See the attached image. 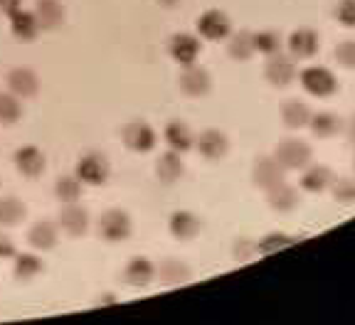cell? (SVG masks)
<instances>
[{
	"label": "cell",
	"instance_id": "obj_1",
	"mask_svg": "<svg viewBox=\"0 0 355 325\" xmlns=\"http://www.w3.org/2000/svg\"><path fill=\"white\" fill-rule=\"evenodd\" d=\"M274 160L284 170H304L311 163V148L304 141H296V138H286L274 148Z\"/></svg>",
	"mask_w": 355,
	"mask_h": 325
},
{
	"label": "cell",
	"instance_id": "obj_2",
	"mask_svg": "<svg viewBox=\"0 0 355 325\" xmlns=\"http://www.w3.org/2000/svg\"><path fill=\"white\" fill-rule=\"evenodd\" d=\"M301 87H304L311 96L326 99V96L336 94L338 82H336V77H333L331 69H326V67H318V64H311V67H306L304 72H301Z\"/></svg>",
	"mask_w": 355,
	"mask_h": 325
},
{
	"label": "cell",
	"instance_id": "obj_3",
	"mask_svg": "<svg viewBox=\"0 0 355 325\" xmlns=\"http://www.w3.org/2000/svg\"><path fill=\"white\" fill-rule=\"evenodd\" d=\"M96 231H99V237L106 239V242H123V239L131 237L133 231L131 217L123 210H106L99 217V222H96Z\"/></svg>",
	"mask_w": 355,
	"mask_h": 325
},
{
	"label": "cell",
	"instance_id": "obj_4",
	"mask_svg": "<svg viewBox=\"0 0 355 325\" xmlns=\"http://www.w3.org/2000/svg\"><path fill=\"white\" fill-rule=\"evenodd\" d=\"M109 160L101 153H84L74 166V175L82 180V185H104L109 180Z\"/></svg>",
	"mask_w": 355,
	"mask_h": 325
},
{
	"label": "cell",
	"instance_id": "obj_5",
	"mask_svg": "<svg viewBox=\"0 0 355 325\" xmlns=\"http://www.w3.org/2000/svg\"><path fill=\"white\" fill-rule=\"evenodd\" d=\"M121 138L126 148H131L133 153H150L155 148V143H158L153 126L146 121H128L121 131Z\"/></svg>",
	"mask_w": 355,
	"mask_h": 325
},
{
	"label": "cell",
	"instance_id": "obj_6",
	"mask_svg": "<svg viewBox=\"0 0 355 325\" xmlns=\"http://www.w3.org/2000/svg\"><path fill=\"white\" fill-rule=\"evenodd\" d=\"M195 25H198V33L202 35L205 39H212V42L230 37V33H232V22H230L227 12L215 10V8L202 12Z\"/></svg>",
	"mask_w": 355,
	"mask_h": 325
},
{
	"label": "cell",
	"instance_id": "obj_7",
	"mask_svg": "<svg viewBox=\"0 0 355 325\" xmlns=\"http://www.w3.org/2000/svg\"><path fill=\"white\" fill-rule=\"evenodd\" d=\"M178 87L183 89L188 96H205L212 87L210 72L200 64L183 67V72H180V77H178Z\"/></svg>",
	"mask_w": 355,
	"mask_h": 325
},
{
	"label": "cell",
	"instance_id": "obj_8",
	"mask_svg": "<svg viewBox=\"0 0 355 325\" xmlns=\"http://www.w3.org/2000/svg\"><path fill=\"white\" fill-rule=\"evenodd\" d=\"M200 50H202V44L195 35L190 33H178L171 37V44H168V52L171 57L178 62L180 67H188V64H195L200 57Z\"/></svg>",
	"mask_w": 355,
	"mask_h": 325
},
{
	"label": "cell",
	"instance_id": "obj_9",
	"mask_svg": "<svg viewBox=\"0 0 355 325\" xmlns=\"http://www.w3.org/2000/svg\"><path fill=\"white\" fill-rule=\"evenodd\" d=\"M195 148H198V153L202 155V158L220 160L227 155L230 141L220 128H207V131H202L198 138H195Z\"/></svg>",
	"mask_w": 355,
	"mask_h": 325
},
{
	"label": "cell",
	"instance_id": "obj_10",
	"mask_svg": "<svg viewBox=\"0 0 355 325\" xmlns=\"http://www.w3.org/2000/svg\"><path fill=\"white\" fill-rule=\"evenodd\" d=\"M57 220H60L57 225L62 227V231H67L69 237H82L89 229V212L77 202H64Z\"/></svg>",
	"mask_w": 355,
	"mask_h": 325
},
{
	"label": "cell",
	"instance_id": "obj_11",
	"mask_svg": "<svg viewBox=\"0 0 355 325\" xmlns=\"http://www.w3.org/2000/svg\"><path fill=\"white\" fill-rule=\"evenodd\" d=\"M264 74L266 79L274 84V87H286L296 79V64H294V57H286L282 52L277 55H269L264 67Z\"/></svg>",
	"mask_w": 355,
	"mask_h": 325
},
{
	"label": "cell",
	"instance_id": "obj_12",
	"mask_svg": "<svg viewBox=\"0 0 355 325\" xmlns=\"http://www.w3.org/2000/svg\"><path fill=\"white\" fill-rule=\"evenodd\" d=\"M252 180H254L257 188L261 190H269L274 188V185H279V182H284V168L279 166L277 160L266 158V155H261V158L254 160V168H252Z\"/></svg>",
	"mask_w": 355,
	"mask_h": 325
},
{
	"label": "cell",
	"instance_id": "obj_13",
	"mask_svg": "<svg viewBox=\"0 0 355 325\" xmlns=\"http://www.w3.org/2000/svg\"><path fill=\"white\" fill-rule=\"evenodd\" d=\"M8 89L17 99H30V96H35L40 91V79L28 67H15L8 74Z\"/></svg>",
	"mask_w": 355,
	"mask_h": 325
},
{
	"label": "cell",
	"instance_id": "obj_14",
	"mask_svg": "<svg viewBox=\"0 0 355 325\" xmlns=\"http://www.w3.org/2000/svg\"><path fill=\"white\" fill-rule=\"evenodd\" d=\"M286 44L294 60H311L318 52V44L321 42H318V35L311 28H299L288 35Z\"/></svg>",
	"mask_w": 355,
	"mask_h": 325
},
{
	"label": "cell",
	"instance_id": "obj_15",
	"mask_svg": "<svg viewBox=\"0 0 355 325\" xmlns=\"http://www.w3.org/2000/svg\"><path fill=\"white\" fill-rule=\"evenodd\" d=\"M28 242H30V247L37 249V252H50V249H55L57 242H60V225H55V222H50V220L35 222L28 231Z\"/></svg>",
	"mask_w": 355,
	"mask_h": 325
},
{
	"label": "cell",
	"instance_id": "obj_16",
	"mask_svg": "<svg viewBox=\"0 0 355 325\" xmlns=\"http://www.w3.org/2000/svg\"><path fill=\"white\" fill-rule=\"evenodd\" d=\"M12 160H15L17 173L25 177H37L44 170V153L37 146H20L15 150V155H12Z\"/></svg>",
	"mask_w": 355,
	"mask_h": 325
},
{
	"label": "cell",
	"instance_id": "obj_17",
	"mask_svg": "<svg viewBox=\"0 0 355 325\" xmlns=\"http://www.w3.org/2000/svg\"><path fill=\"white\" fill-rule=\"evenodd\" d=\"M33 12L40 22V30H57L67 20V10L60 0H37Z\"/></svg>",
	"mask_w": 355,
	"mask_h": 325
},
{
	"label": "cell",
	"instance_id": "obj_18",
	"mask_svg": "<svg viewBox=\"0 0 355 325\" xmlns=\"http://www.w3.org/2000/svg\"><path fill=\"white\" fill-rule=\"evenodd\" d=\"M168 229H171V234L175 239L190 242V239H195L200 234V229H202V222H200V217L193 215V212L178 210V212H173V215H171Z\"/></svg>",
	"mask_w": 355,
	"mask_h": 325
},
{
	"label": "cell",
	"instance_id": "obj_19",
	"mask_svg": "<svg viewBox=\"0 0 355 325\" xmlns=\"http://www.w3.org/2000/svg\"><path fill=\"white\" fill-rule=\"evenodd\" d=\"M153 279H155V266L146 256H133L126 264V269H123V281L133 288L148 286Z\"/></svg>",
	"mask_w": 355,
	"mask_h": 325
},
{
	"label": "cell",
	"instance_id": "obj_20",
	"mask_svg": "<svg viewBox=\"0 0 355 325\" xmlns=\"http://www.w3.org/2000/svg\"><path fill=\"white\" fill-rule=\"evenodd\" d=\"M10 33L12 37H17L20 42H33L42 30H40V22L35 17V12L30 10H17L10 15Z\"/></svg>",
	"mask_w": 355,
	"mask_h": 325
},
{
	"label": "cell",
	"instance_id": "obj_21",
	"mask_svg": "<svg viewBox=\"0 0 355 325\" xmlns=\"http://www.w3.org/2000/svg\"><path fill=\"white\" fill-rule=\"evenodd\" d=\"M183 173H185V163L178 150H166V153H161V158L155 160V175H158V180L168 182V185L180 180Z\"/></svg>",
	"mask_w": 355,
	"mask_h": 325
},
{
	"label": "cell",
	"instance_id": "obj_22",
	"mask_svg": "<svg viewBox=\"0 0 355 325\" xmlns=\"http://www.w3.org/2000/svg\"><path fill=\"white\" fill-rule=\"evenodd\" d=\"M163 138H166V143L171 146V150H178L180 155L188 153L195 146V136L185 121H171L166 126V131H163Z\"/></svg>",
	"mask_w": 355,
	"mask_h": 325
},
{
	"label": "cell",
	"instance_id": "obj_23",
	"mask_svg": "<svg viewBox=\"0 0 355 325\" xmlns=\"http://www.w3.org/2000/svg\"><path fill=\"white\" fill-rule=\"evenodd\" d=\"M155 276L166 286H178V283H185L190 279V266L180 259H163L155 269Z\"/></svg>",
	"mask_w": 355,
	"mask_h": 325
},
{
	"label": "cell",
	"instance_id": "obj_24",
	"mask_svg": "<svg viewBox=\"0 0 355 325\" xmlns=\"http://www.w3.org/2000/svg\"><path fill=\"white\" fill-rule=\"evenodd\" d=\"M266 200H269V207H274V210L288 212L299 204V193L291 185H286V182H279V185L266 190Z\"/></svg>",
	"mask_w": 355,
	"mask_h": 325
},
{
	"label": "cell",
	"instance_id": "obj_25",
	"mask_svg": "<svg viewBox=\"0 0 355 325\" xmlns=\"http://www.w3.org/2000/svg\"><path fill=\"white\" fill-rule=\"evenodd\" d=\"M311 131H313V136L318 138H333L338 136L340 131H343V118L336 114H331V111H321V114L311 116L309 121Z\"/></svg>",
	"mask_w": 355,
	"mask_h": 325
},
{
	"label": "cell",
	"instance_id": "obj_26",
	"mask_svg": "<svg viewBox=\"0 0 355 325\" xmlns=\"http://www.w3.org/2000/svg\"><path fill=\"white\" fill-rule=\"evenodd\" d=\"M333 182V173L326 166H306L304 175H301V188L306 193H323Z\"/></svg>",
	"mask_w": 355,
	"mask_h": 325
},
{
	"label": "cell",
	"instance_id": "obj_27",
	"mask_svg": "<svg viewBox=\"0 0 355 325\" xmlns=\"http://www.w3.org/2000/svg\"><path fill=\"white\" fill-rule=\"evenodd\" d=\"M282 121L288 128H304L311 121V109L299 99H288L282 106Z\"/></svg>",
	"mask_w": 355,
	"mask_h": 325
},
{
	"label": "cell",
	"instance_id": "obj_28",
	"mask_svg": "<svg viewBox=\"0 0 355 325\" xmlns=\"http://www.w3.org/2000/svg\"><path fill=\"white\" fill-rule=\"evenodd\" d=\"M227 55L237 62H247L252 60L254 55V39H252V33L250 30H239L230 37L227 42Z\"/></svg>",
	"mask_w": 355,
	"mask_h": 325
},
{
	"label": "cell",
	"instance_id": "obj_29",
	"mask_svg": "<svg viewBox=\"0 0 355 325\" xmlns=\"http://www.w3.org/2000/svg\"><path fill=\"white\" fill-rule=\"evenodd\" d=\"M28 215V207L17 197H0V227H15Z\"/></svg>",
	"mask_w": 355,
	"mask_h": 325
},
{
	"label": "cell",
	"instance_id": "obj_30",
	"mask_svg": "<svg viewBox=\"0 0 355 325\" xmlns=\"http://www.w3.org/2000/svg\"><path fill=\"white\" fill-rule=\"evenodd\" d=\"M42 259H37L35 254H15V266H12V271H15V276L20 279V281H30V279H35L37 274H42Z\"/></svg>",
	"mask_w": 355,
	"mask_h": 325
},
{
	"label": "cell",
	"instance_id": "obj_31",
	"mask_svg": "<svg viewBox=\"0 0 355 325\" xmlns=\"http://www.w3.org/2000/svg\"><path fill=\"white\" fill-rule=\"evenodd\" d=\"M252 39H254V52H261V55H277L282 52V35L277 30H259V33H252Z\"/></svg>",
	"mask_w": 355,
	"mask_h": 325
},
{
	"label": "cell",
	"instance_id": "obj_32",
	"mask_svg": "<svg viewBox=\"0 0 355 325\" xmlns=\"http://www.w3.org/2000/svg\"><path fill=\"white\" fill-rule=\"evenodd\" d=\"M55 195L62 204L64 202H77L82 197V180L77 175H64L55 182Z\"/></svg>",
	"mask_w": 355,
	"mask_h": 325
},
{
	"label": "cell",
	"instance_id": "obj_33",
	"mask_svg": "<svg viewBox=\"0 0 355 325\" xmlns=\"http://www.w3.org/2000/svg\"><path fill=\"white\" fill-rule=\"evenodd\" d=\"M22 116V104L12 91H0V123H15Z\"/></svg>",
	"mask_w": 355,
	"mask_h": 325
},
{
	"label": "cell",
	"instance_id": "obj_34",
	"mask_svg": "<svg viewBox=\"0 0 355 325\" xmlns=\"http://www.w3.org/2000/svg\"><path fill=\"white\" fill-rule=\"evenodd\" d=\"M288 244H294V237H288L284 231H272V234H266L257 242V254L261 256H269V254L279 252V249L288 247Z\"/></svg>",
	"mask_w": 355,
	"mask_h": 325
},
{
	"label": "cell",
	"instance_id": "obj_35",
	"mask_svg": "<svg viewBox=\"0 0 355 325\" xmlns=\"http://www.w3.org/2000/svg\"><path fill=\"white\" fill-rule=\"evenodd\" d=\"M333 200L338 204H355V180L353 177H338V180H333Z\"/></svg>",
	"mask_w": 355,
	"mask_h": 325
},
{
	"label": "cell",
	"instance_id": "obj_36",
	"mask_svg": "<svg viewBox=\"0 0 355 325\" xmlns=\"http://www.w3.org/2000/svg\"><path fill=\"white\" fill-rule=\"evenodd\" d=\"M336 60L345 69H355V39H343L336 47Z\"/></svg>",
	"mask_w": 355,
	"mask_h": 325
},
{
	"label": "cell",
	"instance_id": "obj_37",
	"mask_svg": "<svg viewBox=\"0 0 355 325\" xmlns=\"http://www.w3.org/2000/svg\"><path fill=\"white\" fill-rule=\"evenodd\" d=\"M336 20L345 28H355V0H338L336 6Z\"/></svg>",
	"mask_w": 355,
	"mask_h": 325
},
{
	"label": "cell",
	"instance_id": "obj_38",
	"mask_svg": "<svg viewBox=\"0 0 355 325\" xmlns=\"http://www.w3.org/2000/svg\"><path fill=\"white\" fill-rule=\"evenodd\" d=\"M252 254H257V242H252V239H247V237L234 242V256H237L239 261L252 259Z\"/></svg>",
	"mask_w": 355,
	"mask_h": 325
},
{
	"label": "cell",
	"instance_id": "obj_39",
	"mask_svg": "<svg viewBox=\"0 0 355 325\" xmlns=\"http://www.w3.org/2000/svg\"><path fill=\"white\" fill-rule=\"evenodd\" d=\"M15 254L17 252H15V244H12V239L0 231V259H12Z\"/></svg>",
	"mask_w": 355,
	"mask_h": 325
},
{
	"label": "cell",
	"instance_id": "obj_40",
	"mask_svg": "<svg viewBox=\"0 0 355 325\" xmlns=\"http://www.w3.org/2000/svg\"><path fill=\"white\" fill-rule=\"evenodd\" d=\"M20 8H22V0H0V12H6L8 17L20 10Z\"/></svg>",
	"mask_w": 355,
	"mask_h": 325
},
{
	"label": "cell",
	"instance_id": "obj_41",
	"mask_svg": "<svg viewBox=\"0 0 355 325\" xmlns=\"http://www.w3.org/2000/svg\"><path fill=\"white\" fill-rule=\"evenodd\" d=\"M109 304H116V298L111 296V293H104V296H99V301H96V306H109Z\"/></svg>",
	"mask_w": 355,
	"mask_h": 325
},
{
	"label": "cell",
	"instance_id": "obj_42",
	"mask_svg": "<svg viewBox=\"0 0 355 325\" xmlns=\"http://www.w3.org/2000/svg\"><path fill=\"white\" fill-rule=\"evenodd\" d=\"M348 138H350V143L355 146V116H353V121L348 123Z\"/></svg>",
	"mask_w": 355,
	"mask_h": 325
},
{
	"label": "cell",
	"instance_id": "obj_43",
	"mask_svg": "<svg viewBox=\"0 0 355 325\" xmlns=\"http://www.w3.org/2000/svg\"><path fill=\"white\" fill-rule=\"evenodd\" d=\"M155 3H158V6H163V8H175L180 0H155Z\"/></svg>",
	"mask_w": 355,
	"mask_h": 325
},
{
	"label": "cell",
	"instance_id": "obj_44",
	"mask_svg": "<svg viewBox=\"0 0 355 325\" xmlns=\"http://www.w3.org/2000/svg\"><path fill=\"white\" fill-rule=\"evenodd\" d=\"M353 168H355V163H353Z\"/></svg>",
	"mask_w": 355,
	"mask_h": 325
}]
</instances>
